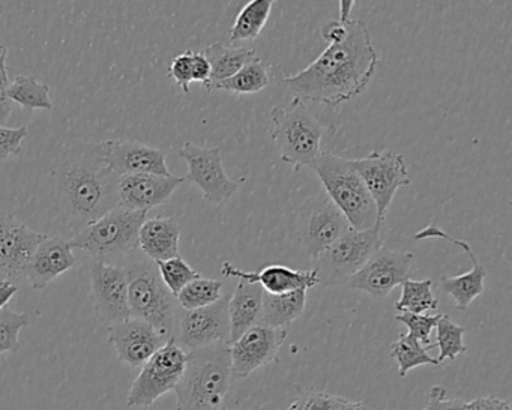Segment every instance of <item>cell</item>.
I'll use <instances>...</instances> for the list:
<instances>
[{
	"label": "cell",
	"instance_id": "obj_49",
	"mask_svg": "<svg viewBox=\"0 0 512 410\" xmlns=\"http://www.w3.org/2000/svg\"><path fill=\"white\" fill-rule=\"evenodd\" d=\"M8 47L5 41L0 38V68L7 70Z\"/></svg>",
	"mask_w": 512,
	"mask_h": 410
},
{
	"label": "cell",
	"instance_id": "obj_20",
	"mask_svg": "<svg viewBox=\"0 0 512 410\" xmlns=\"http://www.w3.org/2000/svg\"><path fill=\"white\" fill-rule=\"evenodd\" d=\"M46 236V233L29 229L14 215L0 211V272L10 277L22 275Z\"/></svg>",
	"mask_w": 512,
	"mask_h": 410
},
{
	"label": "cell",
	"instance_id": "obj_24",
	"mask_svg": "<svg viewBox=\"0 0 512 410\" xmlns=\"http://www.w3.org/2000/svg\"><path fill=\"white\" fill-rule=\"evenodd\" d=\"M181 229L178 218L157 217L148 220L140 227L139 250L146 259L152 262H164L181 256L179 254Z\"/></svg>",
	"mask_w": 512,
	"mask_h": 410
},
{
	"label": "cell",
	"instance_id": "obj_47",
	"mask_svg": "<svg viewBox=\"0 0 512 410\" xmlns=\"http://www.w3.org/2000/svg\"><path fill=\"white\" fill-rule=\"evenodd\" d=\"M355 8V2L353 0H341L340 2V19L338 22L347 23L350 22V13Z\"/></svg>",
	"mask_w": 512,
	"mask_h": 410
},
{
	"label": "cell",
	"instance_id": "obj_40",
	"mask_svg": "<svg viewBox=\"0 0 512 410\" xmlns=\"http://www.w3.org/2000/svg\"><path fill=\"white\" fill-rule=\"evenodd\" d=\"M191 56L193 52L182 53L173 59L169 67V76L175 80L176 85L184 91V94H190V85L193 83V70H191Z\"/></svg>",
	"mask_w": 512,
	"mask_h": 410
},
{
	"label": "cell",
	"instance_id": "obj_4",
	"mask_svg": "<svg viewBox=\"0 0 512 410\" xmlns=\"http://www.w3.org/2000/svg\"><path fill=\"white\" fill-rule=\"evenodd\" d=\"M145 221L146 212L118 206L80 230L71 239V248L86 251L95 262L127 266L140 254L139 232Z\"/></svg>",
	"mask_w": 512,
	"mask_h": 410
},
{
	"label": "cell",
	"instance_id": "obj_9",
	"mask_svg": "<svg viewBox=\"0 0 512 410\" xmlns=\"http://www.w3.org/2000/svg\"><path fill=\"white\" fill-rule=\"evenodd\" d=\"M187 361L188 353L176 343L175 338H170L142 365L139 376L131 385L127 406L143 409L173 391L184 376Z\"/></svg>",
	"mask_w": 512,
	"mask_h": 410
},
{
	"label": "cell",
	"instance_id": "obj_36",
	"mask_svg": "<svg viewBox=\"0 0 512 410\" xmlns=\"http://www.w3.org/2000/svg\"><path fill=\"white\" fill-rule=\"evenodd\" d=\"M29 325L26 313H17L10 307L0 310V353L19 352V334Z\"/></svg>",
	"mask_w": 512,
	"mask_h": 410
},
{
	"label": "cell",
	"instance_id": "obj_26",
	"mask_svg": "<svg viewBox=\"0 0 512 410\" xmlns=\"http://www.w3.org/2000/svg\"><path fill=\"white\" fill-rule=\"evenodd\" d=\"M307 292L308 290H295V292L272 295L263 290L260 323L277 329L292 325L304 314L307 307Z\"/></svg>",
	"mask_w": 512,
	"mask_h": 410
},
{
	"label": "cell",
	"instance_id": "obj_2",
	"mask_svg": "<svg viewBox=\"0 0 512 410\" xmlns=\"http://www.w3.org/2000/svg\"><path fill=\"white\" fill-rule=\"evenodd\" d=\"M53 181L56 208L76 233L118 208L119 176L107 163L104 142L65 149L56 161Z\"/></svg>",
	"mask_w": 512,
	"mask_h": 410
},
{
	"label": "cell",
	"instance_id": "obj_3",
	"mask_svg": "<svg viewBox=\"0 0 512 410\" xmlns=\"http://www.w3.org/2000/svg\"><path fill=\"white\" fill-rule=\"evenodd\" d=\"M187 353L184 376L173 389L176 410H223L233 379L229 346L215 344Z\"/></svg>",
	"mask_w": 512,
	"mask_h": 410
},
{
	"label": "cell",
	"instance_id": "obj_16",
	"mask_svg": "<svg viewBox=\"0 0 512 410\" xmlns=\"http://www.w3.org/2000/svg\"><path fill=\"white\" fill-rule=\"evenodd\" d=\"M286 338V329L269 328L262 323L248 329L235 343L229 344L233 377L245 379L257 368L274 362Z\"/></svg>",
	"mask_w": 512,
	"mask_h": 410
},
{
	"label": "cell",
	"instance_id": "obj_32",
	"mask_svg": "<svg viewBox=\"0 0 512 410\" xmlns=\"http://www.w3.org/2000/svg\"><path fill=\"white\" fill-rule=\"evenodd\" d=\"M391 358L397 361L400 377H406L410 370L421 365H439L437 359L428 353L427 347L410 334H400L398 340L391 344Z\"/></svg>",
	"mask_w": 512,
	"mask_h": 410
},
{
	"label": "cell",
	"instance_id": "obj_5",
	"mask_svg": "<svg viewBox=\"0 0 512 410\" xmlns=\"http://www.w3.org/2000/svg\"><path fill=\"white\" fill-rule=\"evenodd\" d=\"M125 268L131 317L149 323L166 341L175 338L181 307L161 280L155 262L140 253Z\"/></svg>",
	"mask_w": 512,
	"mask_h": 410
},
{
	"label": "cell",
	"instance_id": "obj_25",
	"mask_svg": "<svg viewBox=\"0 0 512 410\" xmlns=\"http://www.w3.org/2000/svg\"><path fill=\"white\" fill-rule=\"evenodd\" d=\"M262 298L263 289L260 284L239 280L229 298V344L235 343L248 329L259 325L262 319Z\"/></svg>",
	"mask_w": 512,
	"mask_h": 410
},
{
	"label": "cell",
	"instance_id": "obj_6",
	"mask_svg": "<svg viewBox=\"0 0 512 410\" xmlns=\"http://www.w3.org/2000/svg\"><path fill=\"white\" fill-rule=\"evenodd\" d=\"M325 193L353 230H370L379 226L377 208L358 173L350 166L349 160L320 152L313 167Z\"/></svg>",
	"mask_w": 512,
	"mask_h": 410
},
{
	"label": "cell",
	"instance_id": "obj_29",
	"mask_svg": "<svg viewBox=\"0 0 512 410\" xmlns=\"http://www.w3.org/2000/svg\"><path fill=\"white\" fill-rule=\"evenodd\" d=\"M274 2L272 0H253L248 2L241 13L236 17L235 23L229 31V38L232 43L241 41H254L268 23L272 13Z\"/></svg>",
	"mask_w": 512,
	"mask_h": 410
},
{
	"label": "cell",
	"instance_id": "obj_14",
	"mask_svg": "<svg viewBox=\"0 0 512 410\" xmlns=\"http://www.w3.org/2000/svg\"><path fill=\"white\" fill-rule=\"evenodd\" d=\"M413 253L380 247L344 286L383 299L412 277Z\"/></svg>",
	"mask_w": 512,
	"mask_h": 410
},
{
	"label": "cell",
	"instance_id": "obj_42",
	"mask_svg": "<svg viewBox=\"0 0 512 410\" xmlns=\"http://www.w3.org/2000/svg\"><path fill=\"white\" fill-rule=\"evenodd\" d=\"M191 70H193V82H209L211 79V65L202 52H193L191 56Z\"/></svg>",
	"mask_w": 512,
	"mask_h": 410
},
{
	"label": "cell",
	"instance_id": "obj_46",
	"mask_svg": "<svg viewBox=\"0 0 512 410\" xmlns=\"http://www.w3.org/2000/svg\"><path fill=\"white\" fill-rule=\"evenodd\" d=\"M442 410H470L469 403L460 398H443Z\"/></svg>",
	"mask_w": 512,
	"mask_h": 410
},
{
	"label": "cell",
	"instance_id": "obj_33",
	"mask_svg": "<svg viewBox=\"0 0 512 410\" xmlns=\"http://www.w3.org/2000/svg\"><path fill=\"white\" fill-rule=\"evenodd\" d=\"M223 281L211 280V278H197L188 283L176 296L181 310L190 311L197 308L208 307L221 298Z\"/></svg>",
	"mask_w": 512,
	"mask_h": 410
},
{
	"label": "cell",
	"instance_id": "obj_34",
	"mask_svg": "<svg viewBox=\"0 0 512 410\" xmlns=\"http://www.w3.org/2000/svg\"><path fill=\"white\" fill-rule=\"evenodd\" d=\"M437 343L434 346L439 347L440 353L437 356V362L442 364L443 361H455L458 355L467 352L466 344H464V334L466 329L463 326L452 322L446 314H442L436 325Z\"/></svg>",
	"mask_w": 512,
	"mask_h": 410
},
{
	"label": "cell",
	"instance_id": "obj_15",
	"mask_svg": "<svg viewBox=\"0 0 512 410\" xmlns=\"http://www.w3.org/2000/svg\"><path fill=\"white\" fill-rule=\"evenodd\" d=\"M89 275L92 299L98 317L109 323V326L130 319L127 268L91 260Z\"/></svg>",
	"mask_w": 512,
	"mask_h": 410
},
{
	"label": "cell",
	"instance_id": "obj_13",
	"mask_svg": "<svg viewBox=\"0 0 512 410\" xmlns=\"http://www.w3.org/2000/svg\"><path fill=\"white\" fill-rule=\"evenodd\" d=\"M229 298L224 295L208 307L179 311L175 340L185 352L229 344Z\"/></svg>",
	"mask_w": 512,
	"mask_h": 410
},
{
	"label": "cell",
	"instance_id": "obj_8",
	"mask_svg": "<svg viewBox=\"0 0 512 410\" xmlns=\"http://www.w3.org/2000/svg\"><path fill=\"white\" fill-rule=\"evenodd\" d=\"M382 227L370 230H350L341 236L337 242L320 253L314 262V272L322 286H338L346 284L347 280L382 247L380 236Z\"/></svg>",
	"mask_w": 512,
	"mask_h": 410
},
{
	"label": "cell",
	"instance_id": "obj_44",
	"mask_svg": "<svg viewBox=\"0 0 512 410\" xmlns=\"http://www.w3.org/2000/svg\"><path fill=\"white\" fill-rule=\"evenodd\" d=\"M446 397V391L443 386L436 385L428 391L427 403L424 410H442V401Z\"/></svg>",
	"mask_w": 512,
	"mask_h": 410
},
{
	"label": "cell",
	"instance_id": "obj_11",
	"mask_svg": "<svg viewBox=\"0 0 512 410\" xmlns=\"http://www.w3.org/2000/svg\"><path fill=\"white\" fill-rule=\"evenodd\" d=\"M298 239L305 253L316 259L341 236L352 230L346 217L325 191L308 197L298 211Z\"/></svg>",
	"mask_w": 512,
	"mask_h": 410
},
{
	"label": "cell",
	"instance_id": "obj_19",
	"mask_svg": "<svg viewBox=\"0 0 512 410\" xmlns=\"http://www.w3.org/2000/svg\"><path fill=\"white\" fill-rule=\"evenodd\" d=\"M107 334L119 361L130 367H142L167 343L149 323L134 317L110 325Z\"/></svg>",
	"mask_w": 512,
	"mask_h": 410
},
{
	"label": "cell",
	"instance_id": "obj_10",
	"mask_svg": "<svg viewBox=\"0 0 512 410\" xmlns=\"http://www.w3.org/2000/svg\"><path fill=\"white\" fill-rule=\"evenodd\" d=\"M349 163L376 203L377 221L379 226H382L395 193L401 187L410 185L406 158L401 154H395L391 149H382L371 152L368 157L349 160Z\"/></svg>",
	"mask_w": 512,
	"mask_h": 410
},
{
	"label": "cell",
	"instance_id": "obj_12",
	"mask_svg": "<svg viewBox=\"0 0 512 410\" xmlns=\"http://www.w3.org/2000/svg\"><path fill=\"white\" fill-rule=\"evenodd\" d=\"M178 155L187 163V181L193 182L202 190L206 202L214 205L227 202L247 181V178H229L224 169L220 148H205L187 142L179 149Z\"/></svg>",
	"mask_w": 512,
	"mask_h": 410
},
{
	"label": "cell",
	"instance_id": "obj_28",
	"mask_svg": "<svg viewBox=\"0 0 512 410\" xmlns=\"http://www.w3.org/2000/svg\"><path fill=\"white\" fill-rule=\"evenodd\" d=\"M269 83H271V73L268 65L256 58L239 70L235 76L221 82L208 83L205 88L208 92L227 91L233 94L250 95L268 88Z\"/></svg>",
	"mask_w": 512,
	"mask_h": 410
},
{
	"label": "cell",
	"instance_id": "obj_1",
	"mask_svg": "<svg viewBox=\"0 0 512 410\" xmlns=\"http://www.w3.org/2000/svg\"><path fill=\"white\" fill-rule=\"evenodd\" d=\"M380 58L361 20L347 23V35L304 70L284 77L296 97L337 109L359 97L370 85Z\"/></svg>",
	"mask_w": 512,
	"mask_h": 410
},
{
	"label": "cell",
	"instance_id": "obj_7",
	"mask_svg": "<svg viewBox=\"0 0 512 410\" xmlns=\"http://www.w3.org/2000/svg\"><path fill=\"white\" fill-rule=\"evenodd\" d=\"M272 140L280 151L281 160L296 172L313 167L319 157L323 128L311 115L301 98L295 97L287 106L271 110Z\"/></svg>",
	"mask_w": 512,
	"mask_h": 410
},
{
	"label": "cell",
	"instance_id": "obj_23",
	"mask_svg": "<svg viewBox=\"0 0 512 410\" xmlns=\"http://www.w3.org/2000/svg\"><path fill=\"white\" fill-rule=\"evenodd\" d=\"M221 274L226 278H238L247 283L260 284L265 292L272 293V295L295 292V290H308L319 284L314 269L295 271V269L283 265H269L262 271L253 272L242 271L232 263L224 262L221 266Z\"/></svg>",
	"mask_w": 512,
	"mask_h": 410
},
{
	"label": "cell",
	"instance_id": "obj_17",
	"mask_svg": "<svg viewBox=\"0 0 512 410\" xmlns=\"http://www.w3.org/2000/svg\"><path fill=\"white\" fill-rule=\"evenodd\" d=\"M440 238L445 241L452 242V244L460 247L464 253L469 256L470 262H472V269L466 274L457 275V277H446L442 275L440 277V289L451 296L455 302V308L458 311H466L470 307L473 301L484 292V280L487 277V271L484 266L479 263L478 257L473 253L472 247L469 242L461 241V239L452 238L448 233L440 230L439 227L431 226L425 227L421 232L416 233L415 239L418 241H424V239Z\"/></svg>",
	"mask_w": 512,
	"mask_h": 410
},
{
	"label": "cell",
	"instance_id": "obj_18",
	"mask_svg": "<svg viewBox=\"0 0 512 410\" xmlns=\"http://www.w3.org/2000/svg\"><path fill=\"white\" fill-rule=\"evenodd\" d=\"M181 176H160L151 173L121 176L118 182V206L130 211L146 212L166 203L179 185Z\"/></svg>",
	"mask_w": 512,
	"mask_h": 410
},
{
	"label": "cell",
	"instance_id": "obj_30",
	"mask_svg": "<svg viewBox=\"0 0 512 410\" xmlns=\"http://www.w3.org/2000/svg\"><path fill=\"white\" fill-rule=\"evenodd\" d=\"M50 92H52L50 86L44 85L34 76H17L8 86L10 100L28 112H34V110L50 112L53 109Z\"/></svg>",
	"mask_w": 512,
	"mask_h": 410
},
{
	"label": "cell",
	"instance_id": "obj_43",
	"mask_svg": "<svg viewBox=\"0 0 512 410\" xmlns=\"http://www.w3.org/2000/svg\"><path fill=\"white\" fill-rule=\"evenodd\" d=\"M470 410H512L509 401L494 395H484L469 401Z\"/></svg>",
	"mask_w": 512,
	"mask_h": 410
},
{
	"label": "cell",
	"instance_id": "obj_27",
	"mask_svg": "<svg viewBox=\"0 0 512 410\" xmlns=\"http://www.w3.org/2000/svg\"><path fill=\"white\" fill-rule=\"evenodd\" d=\"M202 53L211 65V79L205 85L221 82V80L235 76L245 65L250 64L251 61L257 58L254 49L227 47L223 43L211 44Z\"/></svg>",
	"mask_w": 512,
	"mask_h": 410
},
{
	"label": "cell",
	"instance_id": "obj_38",
	"mask_svg": "<svg viewBox=\"0 0 512 410\" xmlns=\"http://www.w3.org/2000/svg\"><path fill=\"white\" fill-rule=\"evenodd\" d=\"M442 314H436V316H428V314H412V313H400L395 316L397 322L403 323L407 326L409 332L407 334L415 337L422 346H428L433 349V343L430 341L431 332L436 328L437 322H439Z\"/></svg>",
	"mask_w": 512,
	"mask_h": 410
},
{
	"label": "cell",
	"instance_id": "obj_48",
	"mask_svg": "<svg viewBox=\"0 0 512 410\" xmlns=\"http://www.w3.org/2000/svg\"><path fill=\"white\" fill-rule=\"evenodd\" d=\"M337 410H371L367 404L362 403V401H350L343 398L340 406H338Z\"/></svg>",
	"mask_w": 512,
	"mask_h": 410
},
{
	"label": "cell",
	"instance_id": "obj_35",
	"mask_svg": "<svg viewBox=\"0 0 512 410\" xmlns=\"http://www.w3.org/2000/svg\"><path fill=\"white\" fill-rule=\"evenodd\" d=\"M155 265H157L158 272H160L161 280H163V283L166 284L167 289L170 290L173 296H178V293L188 283L202 277L200 272L191 268L181 256L164 260V262H157Z\"/></svg>",
	"mask_w": 512,
	"mask_h": 410
},
{
	"label": "cell",
	"instance_id": "obj_31",
	"mask_svg": "<svg viewBox=\"0 0 512 410\" xmlns=\"http://www.w3.org/2000/svg\"><path fill=\"white\" fill-rule=\"evenodd\" d=\"M439 301L433 293V280H406L401 284V298L395 302L398 313L424 314L436 310Z\"/></svg>",
	"mask_w": 512,
	"mask_h": 410
},
{
	"label": "cell",
	"instance_id": "obj_21",
	"mask_svg": "<svg viewBox=\"0 0 512 410\" xmlns=\"http://www.w3.org/2000/svg\"><path fill=\"white\" fill-rule=\"evenodd\" d=\"M104 146H106L107 163L119 178L142 175V173L172 175L167 167L166 155L154 146L130 142V140H107Z\"/></svg>",
	"mask_w": 512,
	"mask_h": 410
},
{
	"label": "cell",
	"instance_id": "obj_39",
	"mask_svg": "<svg viewBox=\"0 0 512 410\" xmlns=\"http://www.w3.org/2000/svg\"><path fill=\"white\" fill-rule=\"evenodd\" d=\"M28 136V127H0V160H8L11 155L20 154L22 142Z\"/></svg>",
	"mask_w": 512,
	"mask_h": 410
},
{
	"label": "cell",
	"instance_id": "obj_22",
	"mask_svg": "<svg viewBox=\"0 0 512 410\" xmlns=\"http://www.w3.org/2000/svg\"><path fill=\"white\" fill-rule=\"evenodd\" d=\"M76 263L70 241L47 235L32 254L23 275L28 278L32 289H46L52 281L74 268Z\"/></svg>",
	"mask_w": 512,
	"mask_h": 410
},
{
	"label": "cell",
	"instance_id": "obj_37",
	"mask_svg": "<svg viewBox=\"0 0 512 410\" xmlns=\"http://www.w3.org/2000/svg\"><path fill=\"white\" fill-rule=\"evenodd\" d=\"M341 401L343 397L340 395H332L316 389L298 388V395L287 410H337Z\"/></svg>",
	"mask_w": 512,
	"mask_h": 410
},
{
	"label": "cell",
	"instance_id": "obj_41",
	"mask_svg": "<svg viewBox=\"0 0 512 410\" xmlns=\"http://www.w3.org/2000/svg\"><path fill=\"white\" fill-rule=\"evenodd\" d=\"M8 86H10L8 71L0 68V127H5L14 109V103L8 97Z\"/></svg>",
	"mask_w": 512,
	"mask_h": 410
},
{
	"label": "cell",
	"instance_id": "obj_45",
	"mask_svg": "<svg viewBox=\"0 0 512 410\" xmlns=\"http://www.w3.org/2000/svg\"><path fill=\"white\" fill-rule=\"evenodd\" d=\"M19 292V287L10 280H0V310L8 307V302Z\"/></svg>",
	"mask_w": 512,
	"mask_h": 410
},
{
	"label": "cell",
	"instance_id": "obj_50",
	"mask_svg": "<svg viewBox=\"0 0 512 410\" xmlns=\"http://www.w3.org/2000/svg\"><path fill=\"white\" fill-rule=\"evenodd\" d=\"M223 410H230L229 407H223Z\"/></svg>",
	"mask_w": 512,
	"mask_h": 410
}]
</instances>
